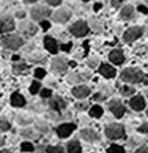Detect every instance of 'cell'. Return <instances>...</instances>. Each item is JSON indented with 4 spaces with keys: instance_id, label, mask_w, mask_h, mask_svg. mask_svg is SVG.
Here are the masks:
<instances>
[{
    "instance_id": "7bdbcfd3",
    "label": "cell",
    "mask_w": 148,
    "mask_h": 153,
    "mask_svg": "<svg viewBox=\"0 0 148 153\" xmlns=\"http://www.w3.org/2000/svg\"><path fill=\"white\" fill-rule=\"evenodd\" d=\"M100 8H101V4H95V7H94V9H95V10H99Z\"/></svg>"
},
{
    "instance_id": "1f68e13d",
    "label": "cell",
    "mask_w": 148,
    "mask_h": 153,
    "mask_svg": "<svg viewBox=\"0 0 148 153\" xmlns=\"http://www.w3.org/2000/svg\"><path fill=\"white\" fill-rule=\"evenodd\" d=\"M51 95H52L51 90H43V91H42V94H40V96L45 99V97H49V96H51Z\"/></svg>"
},
{
    "instance_id": "f1b7e54d",
    "label": "cell",
    "mask_w": 148,
    "mask_h": 153,
    "mask_svg": "<svg viewBox=\"0 0 148 153\" xmlns=\"http://www.w3.org/2000/svg\"><path fill=\"white\" fill-rule=\"evenodd\" d=\"M39 88H40V85L38 82H33L31 83V87H30V92L31 94H36L38 91H39Z\"/></svg>"
},
{
    "instance_id": "ee69618b",
    "label": "cell",
    "mask_w": 148,
    "mask_h": 153,
    "mask_svg": "<svg viewBox=\"0 0 148 153\" xmlns=\"http://www.w3.org/2000/svg\"><path fill=\"white\" fill-rule=\"evenodd\" d=\"M77 106H78V109H85V108H86V105H85V104H78Z\"/></svg>"
},
{
    "instance_id": "83f0119b",
    "label": "cell",
    "mask_w": 148,
    "mask_h": 153,
    "mask_svg": "<svg viewBox=\"0 0 148 153\" xmlns=\"http://www.w3.org/2000/svg\"><path fill=\"white\" fill-rule=\"evenodd\" d=\"M9 127H10V125L8 122L4 120H0V131H7V130H9Z\"/></svg>"
},
{
    "instance_id": "484cf974",
    "label": "cell",
    "mask_w": 148,
    "mask_h": 153,
    "mask_svg": "<svg viewBox=\"0 0 148 153\" xmlns=\"http://www.w3.org/2000/svg\"><path fill=\"white\" fill-rule=\"evenodd\" d=\"M21 149L24 152H33L34 151V147L31 143H22L21 144Z\"/></svg>"
},
{
    "instance_id": "44dd1931",
    "label": "cell",
    "mask_w": 148,
    "mask_h": 153,
    "mask_svg": "<svg viewBox=\"0 0 148 153\" xmlns=\"http://www.w3.org/2000/svg\"><path fill=\"white\" fill-rule=\"evenodd\" d=\"M21 30L24 33L28 34V35H34V34L36 33V27H35V26L30 25V24H28V22H25V24L21 26Z\"/></svg>"
},
{
    "instance_id": "d4e9b609",
    "label": "cell",
    "mask_w": 148,
    "mask_h": 153,
    "mask_svg": "<svg viewBox=\"0 0 148 153\" xmlns=\"http://www.w3.org/2000/svg\"><path fill=\"white\" fill-rule=\"evenodd\" d=\"M48 153H65V151H64L62 147H48Z\"/></svg>"
},
{
    "instance_id": "bcb514c9",
    "label": "cell",
    "mask_w": 148,
    "mask_h": 153,
    "mask_svg": "<svg viewBox=\"0 0 148 153\" xmlns=\"http://www.w3.org/2000/svg\"><path fill=\"white\" fill-rule=\"evenodd\" d=\"M3 144H4V139H3V137H0V147H1Z\"/></svg>"
},
{
    "instance_id": "74e56055",
    "label": "cell",
    "mask_w": 148,
    "mask_h": 153,
    "mask_svg": "<svg viewBox=\"0 0 148 153\" xmlns=\"http://www.w3.org/2000/svg\"><path fill=\"white\" fill-rule=\"evenodd\" d=\"M138 10H139V12H142V13H148V9L144 5H139L138 7Z\"/></svg>"
},
{
    "instance_id": "277c9868",
    "label": "cell",
    "mask_w": 148,
    "mask_h": 153,
    "mask_svg": "<svg viewBox=\"0 0 148 153\" xmlns=\"http://www.w3.org/2000/svg\"><path fill=\"white\" fill-rule=\"evenodd\" d=\"M3 43L5 44V47H8L10 49H17V48L21 47L24 42H22L21 38L17 36V35H9V36L3 38Z\"/></svg>"
},
{
    "instance_id": "30bf717a",
    "label": "cell",
    "mask_w": 148,
    "mask_h": 153,
    "mask_svg": "<svg viewBox=\"0 0 148 153\" xmlns=\"http://www.w3.org/2000/svg\"><path fill=\"white\" fill-rule=\"evenodd\" d=\"M70 18V12L68 9H59L54 14V21L56 22H66Z\"/></svg>"
},
{
    "instance_id": "ab89813d",
    "label": "cell",
    "mask_w": 148,
    "mask_h": 153,
    "mask_svg": "<svg viewBox=\"0 0 148 153\" xmlns=\"http://www.w3.org/2000/svg\"><path fill=\"white\" fill-rule=\"evenodd\" d=\"M135 153H148V148H142V149H139V151H136Z\"/></svg>"
},
{
    "instance_id": "52a82bcc",
    "label": "cell",
    "mask_w": 148,
    "mask_h": 153,
    "mask_svg": "<svg viewBox=\"0 0 148 153\" xmlns=\"http://www.w3.org/2000/svg\"><path fill=\"white\" fill-rule=\"evenodd\" d=\"M74 128H75V125L73 123H64L57 127V135L60 137H66L74 131Z\"/></svg>"
},
{
    "instance_id": "8fae6325",
    "label": "cell",
    "mask_w": 148,
    "mask_h": 153,
    "mask_svg": "<svg viewBox=\"0 0 148 153\" xmlns=\"http://www.w3.org/2000/svg\"><path fill=\"white\" fill-rule=\"evenodd\" d=\"M52 70L56 73H62L66 70V62L64 59H55L52 61Z\"/></svg>"
},
{
    "instance_id": "5b68a950",
    "label": "cell",
    "mask_w": 148,
    "mask_h": 153,
    "mask_svg": "<svg viewBox=\"0 0 148 153\" xmlns=\"http://www.w3.org/2000/svg\"><path fill=\"white\" fill-rule=\"evenodd\" d=\"M142 33H143V30L140 27H130L125 31L123 39H125V42L130 43V42H134L135 39H138V38L142 35Z\"/></svg>"
},
{
    "instance_id": "f546056e",
    "label": "cell",
    "mask_w": 148,
    "mask_h": 153,
    "mask_svg": "<svg viewBox=\"0 0 148 153\" xmlns=\"http://www.w3.org/2000/svg\"><path fill=\"white\" fill-rule=\"evenodd\" d=\"M45 75V70H44V69H36V70H35V76H36V78H43V76Z\"/></svg>"
},
{
    "instance_id": "836d02e7",
    "label": "cell",
    "mask_w": 148,
    "mask_h": 153,
    "mask_svg": "<svg viewBox=\"0 0 148 153\" xmlns=\"http://www.w3.org/2000/svg\"><path fill=\"white\" fill-rule=\"evenodd\" d=\"M139 131L140 132H148V123H144L139 127Z\"/></svg>"
},
{
    "instance_id": "b9f144b4",
    "label": "cell",
    "mask_w": 148,
    "mask_h": 153,
    "mask_svg": "<svg viewBox=\"0 0 148 153\" xmlns=\"http://www.w3.org/2000/svg\"><path fill=\"white\" fill-rule=\"evenodd\" d=\"M17 17H18V18L25 17V13H24V12H18V13H17Z\"/></svg>"
},
{
    "instance_id": "cb8c5ba5",
    "label": "cell",
    "mask_w": 148,
    "mask_h": 153,
    "mask_svg": "<svg viewBox=\"0 0 148 153\" xmlns=\"http://www.w3.org/2000/svg\"><path fill=\"white\" fill-rule=\"evenodd\" d=\"M108 153H125L123 148L120 147V145H111V147L108 148Z\"/></svg>"
},
{
    "instance_id": "ffe728a7",
    "label": "cell",
    "mask_w": 148,
    "mask_h": 153,
    "mask_svg": "<svg viewBox=\"0 0 148 153\" xmlns=\"http://www.w3.org/2000/svg\"><path fill=\"white\" fill-rule=\"evenodd\" d=\"M68 152L69 153H81L82 152V148L77 140H73L68 144Z\"/></svg>"
},
{
    "instance_id": "f5cc1de1",
    "label": "cell",
    "mask_w": 148,
    "mask_h": 153,
    "mask_svg": "<svg viewBox=\"0 0 148 153\" xmlns=\"http://www.w3.org/2000/svg\"><path fill=\"white\" fill-rule=\"evenodd\" d=\"M147 114H148V112H147Z\"/></svg>"
},
{
    "instance_id": "f35d334b",
    "label": "cell",
    "mask_w": 148,
    "mask_h": 153,
    "mask_svg": "<svg viewBox=\"0 0 148 153\" xmlns=\"http://www.w3.org/2000/svg\"><path fill=\"white\" fill-rule=\"evenodd\" d=\"M36 148H38V149H35L36 153H44V151H45V148L43 145H39V147H36Z\"/></svg>"
},
{
    "instance_id": "7a4b0ae2",
    "label": "cell",
    "mask_w": 148,
    "mask_h": 153,
    "mask_svg": "<svg viewBox=\"0 0 148 153\" xmlns=\"http://www.w3.org/2000/svg\"><path fill=\"white\" fill-rule=\"evenodd\" d=\"M105 135L112 140L122 139L125 136V130L121 125H111L107 127V130H105Z\"/></svg>"
},
{
    "instance_id": "816d5d0a",
    "label": "cell",
    "mask_w": 148,
    "mask_h": 153,
    "mask_svg": "<svg viewBox=\"0 0 148 153\" xmlns=\"http://www.w3.org/2000/svg\"><path fill=\"white\" fill-rule=\"evenodd\" d=\"M146 1H147V3H148V0H146Z\"/></svg>"
},
{
    "instance_id": "4316f807",
    "label": "cell",
    "mask_w": 148,
    "mask_h": 153,
    "mask_svg": "<svg viewBox=\"0 0 148 153\" xmlns=\"http://www.w3.org/2000/svg\"><path fill=\"white\" fill-rule=\"evenodd\" d=\"M121 92H122L123 96H129V95L134 94V88H131V87H129V86H125V87H122Z\"/></svg>"
},
{
    "instance_id": "7402d4cb",
    "label": "cell",
    "mask_w": 148,
    "mask_h": 153,
    "mask_svg": "<svg viewBox=\"0 0 148 153\" xmlns=\"http://www.w3.org/2000/svg\"><path fill=\"white\" fill-rule=\"evenodd\" d=\"M132 7L131 5H126L125 8L121 10V17L123 18V20H127V18H130L132 16Z\"/></svg>"
},
{
    "instance_id": "7dc6e473",
    "label": "cell",
    "mask_w": 148,
    "mask_h": 153,
    "mask_svg": "<svg viewBox=\"0 0 148 153\" xmlns=\"http://www.w3.org/2000/svg\"><path fill=\"white\" fill-rule=\"evenodd\" d=\"M69 65H70V66H75V62H73V61H71V62H69Z\"/></svg>"
},
{
    "instance_id": "4fadbf2b",
    "label": "cell",
    "mask_w": 148,
    "mask_h": 153,
    "mask_svg": "<svg viewBox=\"0 0 148 153\" xmlns=\"http://www.w3.org/2000/svg\"><path fill=\"white\" fill-rule=\"evenodd\" d=\"M44 45H45V48L48 49L51 53H57V43H56V40L54 39V38H51V36H45L44 38Z\"/></svg>"
},
{
    "instance_id": "6da1fadb",
    "label": "cell",
    "mask_w": 148,
    "mask_h": 153,
    "mask_svg": "<svg viewBox=\"0 0 148 153\" xmlns=\"http://www.w3.org/2000/svg\"><path fill=\"white\" fill-rule=\"evenodd\" d=\"M121 78H122V81L129 82V83H139V82L147 83L148 82V78L142 71L138 70V69H132V68L125 69V70L121 73Z\"/></svg>"
},
{
    "instance_id": "9a60e30c",
    "label": "cell",
    "mask_w": 148,
    "mask_h": 153,
    "mask_svg": "<svg viewBox=\"0 0 148 153\" xmlns=\"http://www.w3.org/2000/svg\"><path fill=\"white\" fill-rule=\"evenodd\" d=\"M109 59H111V61L113 64H122L123 62V53L122 51H118V49H115V51H112L111 53H109Z\"/></svg>"
},
{
    "instance_id": "d590c367",
    "label": "cell",
    "mask_w": 148,
    "mask_h": 153,
    "mask_svg": "<svg viewBox=\"0 0 148 153\" xmlns=\"http://www.w3.org/2000/svg\"><path fill=\"white\" fill-rule=\"evenodd\" d=\"M47 3H49L51 5H59L61 3V0H47Z\"/></svg>"
},
{
    "instance_id": "7c38bea8",
    "label": "cell",
    "mask_w": 148,
    "mask_h": 153,
    "mask_svg": "<svg viewBox=\"0 0 148 153\" xmlns=\"http://www.w3.org/2000/svg\"><path fill=\"white\" fill-rule=\"evenodd\" d=\"M130 105L134 110H143L146 106V102H144V99L142 96H135L130 100Z\"/></svg>"
},
{
    "instance_id": "3957f363",
    "label": "cell",
    "mask_w": 148,
    "mask_h": 153,
    "mask_svg": "<svg viewBox=\"0 0 148 153\" xmlns=\"http://www.w3.org/2000/svg\"><path fill=\"white\" fill-rule=\"evenodd\" d=\"M70 31H71V34H74L75 36L81 38V36H85L87 34V31H89V26H87V24L85 21H77L70 27Z\"/></svg>"
},
{
    "instance_id": "e575fe53",
    "label": "cell",
    "mask_w": 148,
    "mask_h": 153,
    "mask_svg": "<svg viewBox=\"0 0 148 153\" xmlns=\"http://www.w3.org/2000/svg\"><path fill=\"white\" fill-rule=\"evenodd\" d=\"M42 27H43L44 30H47V29H49V26H51V24H49V22L48 21H43V22H42Z\"/></svg>"
},
{
    "instance_id": "60d3db41",
    "label": "cell",
    "mask_w": 148,
    "mask_h": 153,
    "mask_svg": "<svg viewBox=\"0 0 148 153\" xmlns=\"http://www.w3.org/2000/svg\"><path fill=\"white\" fill-rule=\"evenodd\" d=\"M94 99H95V100H104V97H101V95H95V96H94Z\"/></svg>"
},
{
    "instance_id": "ba28073f",
    "label": "cell",
    "mask_w": 148,
    "mask_h": 153,
    "mask_svg": "<svg viewBox=\"0 0 148 153\" xmlns=\"http://www.w3.org/2000/svg\"><path fill=\"white\" fill-rule=\"evenodd\" d=\"M109 109H111V112L115 114L117 118L122 117L125 113V106L121 104L120 101H112L111 104H109Z\"/></svg>"
},
{
    "instance_id": "ac0fdd59",
    "label": "cell",
    "mask_w": 148,
    "mask_h": 153,
    "mask_svg": "<svg viewBox=\"0 0 148 153\" xmlns=\"http://www.w3.org/2000/svg\"><path fill=\"white\" fill-rule=\"evenodd\" d=\"M81 136L85 140L91 141V143H92V141L99 140V135L95 131H92V130H83V131L81 132Z\"/></svg>"
},
{
    "instance_id": "8d00e7d4",
    "label": "cell",
    "mask_w": 148,
    "mask_h": 153,
    "mask_svg": "<svg viewBox=\"0 0 148 153\" xmlns=\"http://www.w3.org/2000/svg\"><path fill=\"white\" fill-rule=\"evenodd\" d=\"M70 48H71V43H68V44H62V45H61V49H62V51H69Z\"/></svg>"
},
{
    "instance_id": "c3c4849f",
    "label": "cell",
    "mask_w": 148,
    "mask_h": 153,
    "mask_svg": "<svg viewBox=\"0 0 148 153\" xmlns=\"http://www.w3.org/2000/svg\"><path fill=\"white\" fill-rule=\"evenodd\" d=\"M0 153H10V152H9V151H1Z\"/></svg>"
},
{
    "instance_id": "681fc988",
    "label": "cell",
    "mask_w": 148,
    "mask_h": 153,
    "mask_svg": "<svg viewBox=\"0 0 148 153\" xmlns=\"http://www.w3.org/2000/svg\"><path fill=\"white\" fill-rule=\"evenodd\" d=\"M28 1H30V3H33V1H36V0H28Z\"/></svg>"
},
{
    "instance_id": "e0dca14e",
    "label": "cell",
    "mask_w": 148,
    "mask_h": 153,
    "mask_svg": "<svg viewBox=\"0 0 148 153\" xmlns=\"http://www.w3.org/2000/svg\"><path fill=\"white\" fill-rule=\"evenodd\" d=\"M10 102H12L13 106H17V108H20V106H24L25 105V99L24 96L20 94V92H14L12 95V97H10Z\"/></svg>"
},
{
    "instance_id": "d6986e66",
    "label": "cell",
    "mask_w": 148,
    "mask_h": 153,
    "mask_svg": "<svg viewBox=\"0 0 148 153\" xmlns=\"http://www.w3.org/2000/svg\"><path fill=\"white\" fill-rule=\"evenodd\" d=\"M65 105H66L65 101H64L61 97H59V96H56V97H54L51 100V108L55 109V110H61V109L65 108Z\"/></svg>"
},
{
    "instance_id": "f907efd6",
    "label": "cell",
    "mask_w": 148,
    "mask_h": 153,
    "mask_svg": "<svg viewBox=\"0 0 148 153\" xmlns=\"http://www.w3.org/2000/svg\"><path fill=\"white\" fill-rule=\"evenodd\" d=\"M83 1H89V0H83Z\"/></svg>"
},
{
    "instance_id": "8992f818",
    "label": "cell",
    "mask_w": 148,
    "mask_h": 153,
    "mask_svg": "<svg viewBox=\"0 0 148 153\" xmlns=\"http://www.w3.org/2000/svg\"><path fill=\"white\" fill-rule=\"evenodd\" d=\"M49 14H51V10L48 8H45V7H35V8H33V10H31V17L36 21L43 20V18L48 17Z\"/></svg>"
},
{
    "instance_id": "f6af8a7d",
    "label": "cell",
    "mask_w": 148,
    "mask_h": 153,
    "mask_svg": "<svg viewBox=\"0 0 148 153\" xmlns=\"http://www.w3.org/2000/svg\"><path fill=\"white\" fill-rule=\"evenodd\" d=\"M83 47H85L86 51H89V43H87V42H85V43H83Z\"/></svg>"
},
{
    "instance_id": "603a6c76",
    "label": "cell",
    "mask_w": 148,
    "mask_h": 153,
    "mask_svg": "<svg viewBox=\"0 0 148 153\" xmlns=\"http://www.w3.org/2000/svg\"><path fill=\"white\" fill-rule=\"evenodd\" d=\"M101 114H103V109H101V106H99V105L92 106L91 110H90V116L91 117L99 118V117H101Z\"/></svg>"
},
{
    "instance_id": "9c48e42d",
    "label": "cell",
    "mask_w": 148,
    "mask_h": 153,
    "mask_svg": "<svg viewBox=\"0 0 148 153\" xmlns=\"http://www.w3.org/2000/svg\"><path fill=\"white\" fill-rule=\"evenodd\" d=\"M14 29V22L10 17H3L0 20V31H10Z\"/></svg>"
},
{
    "instance_id": "5bb4252c",
    "label": "cell",
    "mask_w": 148,
    "mask_h": 153,
    "mask_svg": "<svg viewBox=\"0 0 148 153\" xmlns=\"http://www.w3.org/2000/svg\"><path fill=\"white\" fill-rule=\"evenodd\" d=\"M89 94H90V88L86 86H78L75 88H73V95L77 99H83V97L89 96Z\"/></svg>"
},
{
    "instance_id": "4dcf8cb0",
    "label": "cell",
    "mask_w": 148,
    "mask_h": 153,
    "mask_svg": "<svg viewBox=\"0 0 148 153\" xmlns=\"http://www.w3.org/2000/svg\"><path fill=\"white\" fill-rule=\"evenodd\" d=\"M28 68V65H25V64H21V65H14V68H13V71L14 73H18V71H22L24 69Z\"/></svg>"
},
{
    "instance_id": "2e32d148",
    "label": "cell",
    "mask_w": 148,
    "mask_h": 153,
    "mask_svg": "<svg viewBox=\"0 0 148 153\" xmlns=\"http://www.w3.org/2000/svg\"><path fill=\"white\" fill-rule=\"evenodd\" d=\"M99 71H100L101 75H104L105 78H113V76L116 75V70L113 69L112 66H109L107 64H103L99 69Z\"/></svg>"
},
{
    "instance_id": "d6a6232c",
    "label": "cell",
    "mask_w": 148,
    "mask_h": 153,
    "mask_svg": "<svg viewBox=\"0 0 148 153\" xmlns=\"http://www.w3.org/2000/svg\"><path fill=\"white\" fill-rule=\"evenodd\" d=\"M121 4H122V0H112V5L115 7V8H118Z\"/></svg>"
}]
</instances>
